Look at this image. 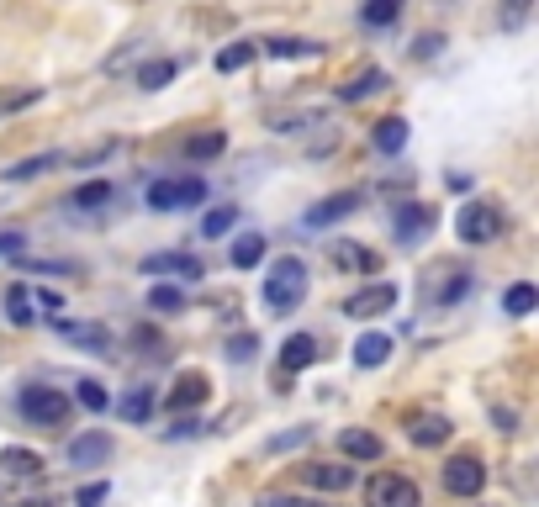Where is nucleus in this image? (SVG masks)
<instances>
[{
  "label": "nucleus",
  "instance_id": "nucleus-1",
  "mask_svg": "<svg viewBox=\"0 0 539 507\" xmlns=\"http://www.w3.org/2000/svg\"><path fill=\"white\" fill-rule=\"evenodd\" d=\"M259 296H265L270 312H296L307 302V265L302 259H281V265L265 275V291Z\"/></svg>",
  "mask_w": 539,
  "mask_h": 507
},
{
  "label": "nucleus",
  "instance_id": "nucleus-2",
  "mask_svg": "<svg viewBox=\"0 0 539 507\" xmlns=\"http://www.w3.org/2000/svg\"><path fill=\"white\" fill-rule=\"evenodd\" d=\"M201 201H207V180L201 175H164L148 185V206L154 212H191Z\"/></svg>",
  "mask_w": 539,
  "mask_h": 507
},
{
  "label": "nucleus",
  "instance_id": "nucleus-3",
  "mask_svg": "<svg viewBox=\"0 0 539 507\" xmlns=\"http://www.w3.org/2000/svg\"><path fill=\"white\" fill-rule=\"evenodd\" d=\"M16 407H22V418L37 423V428H59L74 412V402L64 397V391H53V386H27L22 397H16Z\"/></svg>",
  "mask_w": 539,
  "mask_h": 507
},
{
  "label": "nucleus",
  "instance_id": "nucleus-4",
  "mask_svg": "<svg viewBox=\"0 0 539 507\" xmlns=\"http://www.w3.org/2000/svg\"><path fill=\"white\" fill-rule=\"evenodd\" d=\"M365 507H423V492H418V481L381 471L365 481Z\"/></svg>",
  "mask_w": 539,
  "mask_h": 507
},
{
  "label": "nucleus",
  "instance_id": "nucleus-5",
  "mask_svg": "<svg viewBox=\"0 0 539 507\" xmlns=\"http://www.w3.org/2000/svg\"><path fill=\"white\" fill-rule=\"evenodd\" d=\"M455 233L466 238V243H492L497 233H503V212L487 206V201H466L455 212Z\"/></svg>",
  "mask_w": 539,
  "mask_h": 507
},
{
  "label": "nucleus",
  "instance_id": "nucleus-6",
  "mask_svg": "<svg viewBox=\"0 0 539 507\" xmlns=\"http://www.w3.org/2000/svg\"><path fill=\"white\" fill-rule=\"evenodd\" d=\"M207 397H212L207 375H201V370H180L175 386L164 391V407H170V412H196V407H207Z\"/></svg>",
  "mask_w": 539,
  "mask_h": 507
},
{
  "label": "nucleus",
  "instance_id": "nucleus-7",
  "mask_svg": "<svg viewBox=\"0 0 539 507\" xmlns=\"http://www.w3.org/2000/svg\"><path fill=\"white\" fill-rule=\"evenodd\" d=\"M481 486H487V465H481L476 455H455L450 465H444V492L450 497H476Z\"/></svg>",
  "mask_w": 539,
  "mask_h": 507
},
{
  "label": "nucleus",
  "instance_id": "nucleus-8",
  "mask_svg": "<svg viewBox=\"0 0 539 507\" xmlns=\"http://www.w3.org/2000/svg\"><path fill=\"white\" fill-rule=\"evenodd\" d=\"M434 206H423V201H402L397 206V217H392V233H397V243H423L434 233Z\"/></svg>",
  "mask_w": 539,
  "mask_h": 507
},
{
  "label": "nucleus",
  "instance_id": "nucleus-9",
  "mask_svg": "<svg viewBox=\"0 0 539 507\" xmlns=\"http://www.w3.org/2000/svg\"><path fill=\"white\" fill-rule=\"evenodd\" d=\"M392 307H397V286H392V280H376V286H365L360 296H349V302H344V312L360 317V323H365V317L392 312Z\"/></svg>",
  "mask_w": 539,
  "mask_h": 507
},
{
  "label": "nucleus",
  "instance_id": "nucleus-10",
  "mask_svg": "<svg viewBox=\"0 0 539 507\" xmlns=\"http://www.w3.org/2000/svg\"><path fill=\"white\" fill-rule=\"evenodd\" d=\"M360 206H365V191H339V196H323V201L307 212V228H328V222H344V217H355Z\"/></svg>",
  "mask_w": 539,
  "mask_h": 507
},
{
  "label": "nucleus",
  "instance_id": "nucleus-11",
  "mask_svg": "<svg viewBox=\"0 0 539 507\" xmlns=\"http://www.w3.org/2000/svg\"><path fill=\"white\" fill-rule=\"evenodd\" d=\"M143 275H180V280H201L207 270H201V259H196V254L164 249V254H143Z\"/></svg>",
  "mask_w": 539,
  "mask_h": 507
},
{
  "label": "nucleus",
  "instance_id": "nucleus-12",
  "mask_svg": "<svg viewBox=\"0 0 539 507\" xmlns=\"http://www.w3.org/2000/svg\"><path fill=\"white\" fill-rule=\"evenodd\" d=\"M59 333H64V344H74L80 354H111L117 349L106 323H59Z\"/></svg>",
  "mask_w": 539,
  "mask_h": 507
},
{
  "label": "nucleus",
  "instance_id": "nucleus-13",
  "mask_svg": "<svg viewBox=\"0 0 539 507\" xmlns=\"http://www.w3.org/2000/svg\"><path fill=\"white\" fill-rule=\"evenodd\" d=\"M111 460V439L101 434V428H90V434H80L69 444V465H80V471H90V465H106Z\"/></svg>",
  "mask_w": 539,
  "mask_h": 507
},
{
  "label": "nucleus",
  "instance_id": "nucleus-14",
  "mask_svg": "<svg viewBox=\"0 0 539 507\" xmlns=\"http://www.w3.org/2000/svg\"><path fill=\"white\" fill-rule=\"evenodd\" d=\"M117 418L122 423H148V418H154V386H148V381L127 386L122 397H117Z\"/></svg>",
  "mask_w": 539,
  "mask_h": 507
},
{
  "label": "nucleus",
  "instance_id": "nucleus-15",
  "mask_svg": "<svg viewBox=\"0 0 539 507\" xmlns=\"http://www.w3.org/2000/svg\"><path fill=\"white\" fill-rule=\"evenodd\" d=\"M450 434H455V423H450V418H439V412H423V418L407 423V439H413L418 449H439Z\"/></svg>",
  "mask_w": 539,
  "mask_h": 507
},
{
  "label": "nucleus",
  "instance_id": "nucleus-16",
  "mask_svg": "<svg viewBox=\"0 0 539 507\" xmlns=\"http://www.w3.org/2000/svg\"><path fill=\"white\" fill-rule=\"evenodd\" d=\"M307 365H318V338H312V333H291L281 344V375H296Z\"/></svg>",
  "mask_w": 539,
  "mask_h": 507
},
{
  "label": "nucleus",
  "instance_id": "nucleus-17",
  "mask_svg": "<svg viewBox=\"0 0 539 507\" xmlns=\"http://www.w3.org/2000/svg\"><path fill=\"white\" fill-rule=\"evenodd\" d=\"M333 265L339 270H355V275H376L381 270V254L376 249H365V243H333Z\"/></svg>",
  "mask_w": 539,
  "mask_h": 507
},
{
  "label": "nucleus",
  "instance_id": "nucleus-18",
  "mask_svg": "<svg viewBox=\"0 0 539 507\" xmlns=\"http://www.w3.org/2000/svg\"><path fill=\"white\" fill-rule=\"evenodd\" d=\"M302 476L318 486V492H349V486H355V471H349V465H339V460H318V465H302Z\"/></svg>",
  "mask_w": 539,
  "mask_h": 507
},
{
  "label": "nucleus",
  "instance_id": "nucleus-19",
  "mask_svg": "<svg viewBox=\"0 0 539 507\" xmlns=\"http://www.w3.org/2000/svg\"><path fill=\"white\" fill-rule=\"evenodd\" d=\"M339 455L344 460H381V439L370 428H344L339 434Z\"/></svg>",
  "mask_w": 539,
  "mask_h": 507
},
{
  "label": "nucleus",
  "instance_id": "nucleus-20",
  "mask_svg": "<svg viewBox=\"0 0 539 507\" xmlns=\"http://www.w3.org/2000/svg\"><path fill=\"white\" fill-rule=\"evenodd\" d=\"M111 201H117V185L90 180V185H80V191L69 196V212H101V206H111Z\"/></svg>",
  "mask_w": 539,
  "mask_h": 507
},
{
  "label": "nucleus",
  "instance_id": "nucleus-21",
  "mask_svg": "<svg viewBox=\"0 0 539 507\" xmlns=\"http://www.w3.org/2000/svg\"><path fill=\"white\" fill-rule=\"evenodd\" d=\"M386 354H392V338H386V333H376V328H370L365 338H355V365H360V370H376V365H386Z\"/></svg>",
  "mask_w": 539,
  "mask_h": 507
},
{
  "label": "nucleus",
  "instance_id": "nucleus-22",
  "mask_svg": "<svg viewBox=\"0 0 539 507\" xmlns=\"http://www.w3.org/2000/svg\"><path fill=\"white\" fill-rule=\"evenodd\" d=\"M265 53L270 59H318L323 43H312V37H270Z\"/></svg>",
  "mask_w": 539,
  "mask_h": 507
},
{
  "label": "nucleus",
  "instance_id": "nucleus-23",
  "mask_svg": "<svg viewBox=\"0 0 539 507\" xmlns=\"http://www.w3.org/2000/svg\"><path fill=\"white\" fill-rule=\"evenodd\" d=\"M376 90H386V69H360L355 80L339 85V101H365V96H376Z\"/></svg>",
  "mask_w": 539,
  "mask_h": 507
},
{
  "label": "nucleus",
  "instance_id": "nucleus-24",
  "mask_svg": "<svg viewBox=\"0 0 539 507\" xmlns=\"http://www.w3.org/2000/svg\"><path fill=\"white\" fill-rule=\"evenodd\" d=\"M429 291H434V302H439V307H450V302H460V296L471 291V275H466V270H444V275H434V286H429Z\"/></svg>",
  "mask_w": 539,
  "mask_h": 507
},
{
  "label": "nucleus",
  "instance_id": "nucleus-25",
  "mask_svg": "<svg viewBox=\"0 0 539 507\" xmlns=\"http://www.w3.org/2000/svg\"><path fill=\"white\" fill-rule=\"evenodd\" d=\"M228 259H233V270H254L259 259H265V233H238Z\"/></svg>",
  "mask_w": 539,
  "mask_h": 507
},
{
  "label": "nucleus",
  "instance_id": "nucleus-26",
  "mask_svg": "<svg viewBox=\"0 0 539 507\" xmlns=\"http://www.w3.org/2000/svg\"><path fill=\"white\" fill-rule=\"evenodd\" d=\"M534 16V0H497V32H524Z\"/></svg>",
  "mask_w": 539,
  "mask_h": 507
},
{
  "label": "nucleus",
  "instance_id": "nucleus-27",
  "mask_svg": "<svg viewBox=\"0 0 539 507\" xmlns=\"http://www.w3.org/2000/svg\"><path fill=\"white\" fill-rule=\"evenodd\" d=\"M370 143H376L381 154H402V143H407V122H402V117H381V122H376V133H370Z\"/></svg>",
  "mask_w": 539,
  "mask_h": 507
},
{
  "label": "nucleus",
  "instance_id": "nucleus-28",
  "mask_svg": "<svg viewBox=\"0 0 539 507\" xmlns=\"http://www.w3.org/2000/svg\"><path fill=\"white\" fill-rule=\"evenodd\" d=\"M6 317H11V328H32L37 323V307H32V291L27 286H11L6 291Z\"/></svg>",
  "mask_w": 539,
  "mask_h": 507
},
{
  "label": "nucleus",
  "instance_id": "nucleus-29",
  "mask_svg": "<svg viewBox=\"0 0 539 507\" xmlns=\"http://www.w3.org/2000/svg\"><path fill=\"white\" fill-rule=\"evenodd\" d=\"M0 471H6V476H37V471H43V455H32V449H0Z\"/></svg>",
  "mask_w": 539,
  "mask_h": 507
},
{
  "label": "nucleus",
  "instance_id": "nucleus-30",
  "mask_svg": "<svg viewBox=\"0 0 539 507\" xmlns=\"http://www.w3.org/2000/svg\"><path fill=\"white\" fill-rule=\"evenodd\" d=\"M37 96H43L37 85H0V117H16V111L37 106Z\"/></svg>",
  "mask_w": 539,
  "mask_h": 507
},
{
  "label": "nucleus",
  "instance_id": "nucleus-31",
  "mask_svg": "<svg viewBox=\"0 0 539 507\" xmlns=\"http://www.w3.org/2000/svg\"><path fill=\"white\" fill-rule=\"evenodd\" d=\"M222 148H228V138H222V133H191V138H185V159L201 164V159H217Z\"/></svg>",
  "mask_w": 539,
  "mask_h": 507
},
{
  "label": "nucleus",
  "instance_id": "nucleus-32",
  "mask_svg": "<svg viewBox=\"0 0 539 507\" xmlns=\"http://www.w3.org/2000/svg\"><path fill=\"white\" fill-rule=\"evenodd\" d=\"M59 164H64V154H32L22 164H11L6 180H37V175H48V169H59Z\"/></svg>",
  "mask_w": 539,
  "mask_h": 507
},
{
  "label": "nucleus",
  "instance_id": "nucleus-33",
  "mask_svg": "<svg viewBox=\"0 0 539 507\" xmlns=\"http://www.w3.org/2000/svg\"><path fill=\"white\" fill-rule=\"evenodd\" d=\"M233 228H238V206H212L201 217V238H228Z\"/></svg>",
  "mask_w": 539,
  "mask_h": 507
},
{
  "label": "nucleus",
  "instance_id": "nucleus-34",
  "mask_svg": "<svg viewBox=\"0 0 539 507\" xmlns=\"http://www.w3.org/2000/svg\"><path fill=\"white\" fill-rule=\"evenodd\" d=\"M397 11H402V0H365V6H360V22H365V27H392Z\"/></svg>",
  "mask_w": 539,
  "mask_h": 507
},
{
  "label": "nucleus",
  "instance_id": "nucleus-35",
  "mask_svg": "<svg viewBox=\"0 0 539 507\" xmlns=\"http://www.w3.org/2000/svg\"><path fill=\"white\" fill-rule=\"evenodd\" d=\"M170 80H175V59H148V64L138 69V85H143V90H164Z\"/></svg>",
  "mask_w": 539,
  "mask_h": 507
},
{
  "label": "nucleus",
  "instance_id": "nucleus-36",
  "mask_svg": "<svg viewBox=\"0 0 539 507\" xmlns=\"http://www.w3.org/2000/svg\"><path fill=\"white\" fill-rule=\"evenodd\" d=\"M503 307H508L513 317H529V312L539 307V291L529 286V280H518V286H508V296H503Z\"/></svg>",
  "mask_w": 539,
  "mask_h": 507
},
{
  "label": "nucleus",
  "instance_id": "nucleus-37",
  "mask_svg": "<svg viewBox=\"0 0 539 507\" xmlns=\"http://www.w3.org/2000/svg\"><path fill=\"white\" fill-rule=\"evenodd\" d=\"M154 280H159V275H154ZM148 307H154V312H180V307H185V291L170 286V280H159V286L148 291Z\"/></svg>",
  "mask_w": 539,
  "mask_h": 507
},
{
  "label": "nucleus",
  "instance_id": "nucleus-38",
  "mask_svg": "<svg viewBox=\"0 0 539 507\" xmlns=\"http://www.w3.org/2000/svg\"><path fill=\"white\" fill-rule=\"evenodd\" d=\"M11 259H16L22 270H37V275H80L69 259H32V254H11Z\"/></svg>",
  "mask_w": 539,
  "mask_h": 507
},
{
  "label": "nucleus",
  "instance_id": "nucleus-39",
  "mask_svg": "<svg viewBox=\"0 0 539 507\" xmlns=\"http://www.w3.org/2000/svg\"><path fill=\"white\" fill-rule=\"evenodd\" d=\"M254 53H259L254 43H228V48L217 53V69H222V74H233V69H244V64L254 59Z\"/></svg>",
  "mask_w": 539,
  "mask_h": 507
},
{
  "label": "nucleus",
  "instance_id": "nucleus-40",
  "mask_svg": "<svg viewBox=\"0 0 539 507\" xmlns=\"http://www.w3.org/2000/svg\"><path fill=\"white\" fill-rule=\"evenodd\" d=\"M133 349H138V354H148V360H154V354H170L164 333H154V328H133Z\"/></svg>",
  "mask_w": 539,
  "mask_h": 507
},
{
  "label": "nucleus",
  "instance_id": "nucleus-41",
  "mask_svg": "<svg viewBox=\"0 0 539 507\" xmlns=\"http://www.w3.org/2000/svg\"><path fill=\"white\" fill-rule=\"evenodd\" d=\"M254 354H259V338H254L249 328L228 338V360H254Z\"/></svg>",
  "mask_w": 539,
  "mask_h": 507
},
{
  "label": "nucleus",
  "instance_id": "nucleus-42",
  "mask_svg": "<svg viewBox=\"0 0 539 507\" xmlns=\"http://www.w3.org/2000/svg\"><path fill=\"white\" fill-rule=\"evenodd\" d=\"M80 407H90V412H106V407H111L106 386H96V381H80Z\"/></svg>",
  "mask_w": 539,
  "mask_h": 507
},
{
  "label": "nucleus",
  "instance_id": "nucleus-43",
  "mask_svg": "<svg viewBox=\"0 0 539 507\" xmlns=\"http://www.w3.org/2000/svg\"><path fill=\"white\" fill-rule=\"evenodd\" d=\"M32 307H43V312H59V307H64V296H59V291H48V286H32Z\"/></svg>",
  "mask_w": 539,
  "mask_h": 507
},
{
  "label": "nucleus",
  "instance_id": "nucleus-44",
  "mask_svg": "<svg viewBox=\"0 0 539 507\" xmlns=\"http://www.w3.org/2000/svg\"><path fill=\"white\" fill-rule=\"evenodd\" d=\"M106 497H111V486H106V481H90L85 492H80V507H101Z\"/></svg>",
  "mask_w": 539,
  "mask_h": 507
},
{
  "label": "nucleus",
  "instance_id": "nucleus-45",
  "mask_svg": "<svg viewBox=\"0 0 539 507\" xmlns=\"http://www.w3.org/2000/svg\"><path fill=\"white\" fill-rule=\"evenodd\" d=\"M259 507H318V502H307V497H286V492H270V497H259Z\"/></svg>",
  "mask_w": 539,
  "mask_h": 507
},
{
  "label": "nucleus",
  "instance_id": "nucleus-46",
  "mask_svg": "<svg viewBox=\"0 0 539 507\" xmlns=\"http://www.w3.org/2000/svg\"><path fill=\"white\" fill-rule=\"evenodd\" d=\"M439 43H444L439 32H423V37H418V59H434V53H439Z\"/></svg>",
  "mask_w": 539,
  "mask_h": 507
},
{
  "label": "nucleus",
  "instance_id": "nucleus-47",
  "mask_svg": "<svg viewBox=\"0 0 539 507\" xmlns=\"http://www.w3.org/2000/svg\"><path fill=\"white\" fill-rule=\"evenodd\" d=\"M133 59H138V43H133V48H122V53H111V59H106V69L117 74V69H127V64H133Z\"/></svg>",
  "mask_w": 539,
  "mask_h": 507
},
{
  "label": "nucleus",
  "instance_id": "nucleus-48",
  "mask_svg": "<svg viewBox=\"0 0 539 507\" xmlns=\"http://www.w3.org/2000/svg\"><path fill=\"white\" fill-rule=\"evenodd\" d=\"M22 249H27L22 233H0V254H22Z\"/></svg>",
  "mask_w": 539,
  "mask_h": 507
}]
</instances>
